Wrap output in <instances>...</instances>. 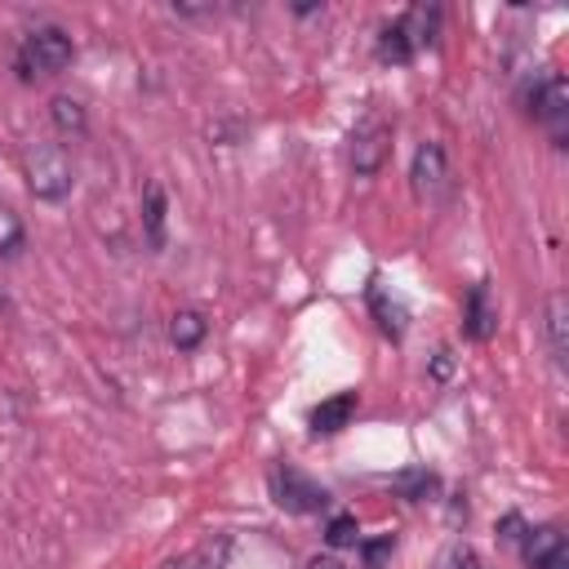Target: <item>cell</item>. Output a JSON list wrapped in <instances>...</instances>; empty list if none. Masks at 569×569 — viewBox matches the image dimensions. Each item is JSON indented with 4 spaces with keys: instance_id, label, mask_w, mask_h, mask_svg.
<instances>
[{
    "instance_id": "6da1fadb",
    "label": "cell",
    "mask_w": 569,
    "mask_h": 569,
    "mask_svg": "<svg viewBox=\"0 0 569 569\" xmlns=\"http://www.w3.org/2000/svg\"><path fill=\"white\" fill-rule=\"evenodd\" d=\"M72 59H76L72 32L59 28V23H41V28H32L23 37V45L14 54V68H19L23 81H32V76H59V72H68Z\"/></svg>"
},
{
    "instance_id": "7a4b0ae2",
    "label": "cell",
    "mask_w": 569,
    "mask_h": 569,
    "mask_svg": "<svg viewBox=\"0 0 569 569\" xmlns=\"http://www.w3.org/2000/svg\"><path fill=\"white\" fill-rule=\"evenodd\" d=\"M23 174H28V192H32L37 200H45V205L68 200L72 187H76V165H72V156H68L59 143H37V147H28Z\"/></svg>"
},
{
    "instance_id": "3957f363",
    "label": "cell",
    "mask_w": 569,
    "mask_h": 569,
    "mask_svg": "<svg viewBox=\"0 0 569 569\" xmlns=\"http://www.w3.org/2000/svg\"><path fill=\"white\" fill-rule=\"evenodd\" d=\"M520 107H525V116H534L551 134L556 147H565V125H569V85H565V76L542 72V76L525 81Z\"/></svg>"
},
{
    "instance_id": "277c9868",
    "label": "cell",
    "mask_w": 569,
    "mask_h": 569,
    "mask_svg": "<svg viewBox=\"0 0 569 569\" xmlns=\"http://www.w3.org/2000/svg\"><path fill=\"white\" fill-rule=\"evenodd\" d=\"M271 498L284 507V511H294V516H317V511H325L330 507V489L325 485H317L312 476H303L299 467H271Z\"/></svg>"
},
{
    "instance_id": "5b68a950",
    "label": "cell",
    "mask_w": 569,
    "mask_h": 569,
    "mask_svg": "<svg viewBox=\"0 0 569 569\" xmlns=\"http://www.w3.org/2000/svg\"><path fill=\"white\" fill-rule=\"evenodd\" d=\"M392 156V125L379 116V112H365V121L352 130V147H348V161H352V174L356 178H374Z\"/></svg>"
},
{
    "instance_id": "8992f818",
    "label": "cell",
    "mask_w": 569,
    "mask_h": 569,
    "mask_svg": "<svg viewBox=\"0 0 569 569\" xmlns=\"http://www.w3.org/2000/svg\"><path fill=\"white\" fill-rule=\"evenodd\" d=\"M410 183H414V196L418 200H441L449 192V156H445V143L427 138V143L414 147Z\"/></svg>"
},
{
    "instance_id": "52a82bcc",
    "label": "cell",
    "mask_w": 569,
    "mask_h": 569,
    "mask_svg": "<svg viewBox=\"0 0 569 569\" xmlns=\"http://www.w3.org/2000/svg\"><path fill=\"white\" fill-rule=\"evenodd\" d=\"M516 547L529 569H569V542H565L560 525H529Z\"/></svg>"
},
{
    "instance_id": "ba28073f",
    "label": "cell",
    "mask_w": 569,
    "mask_h": 569,
    "mask_svg": "<svg viewBox=\"0 0 569 569\" xmlns=\"http://www.w3.org/2000/svg\"><path fill=\"white\" fill-rule=\"evenodd\" d=\"M494 330H498V303H494V294H489V284L476 280L472 290H467V303H463V334H467L472 343H489Z\"/></svg>"
},
{
    "instance_id": "9c48e42d",
    "label": "cell",
    "mask_w": 569,
    "mask_h": 569,
    "mask_svg": "<svg viewBox=\"0 0 569 569\" xmlns=\"http://www.w3.org/2000/svg\"><path fill=\"white\" fill-rule=\"evenodd\" d=\"M370 312H374L379 330H383L392 343H401V339H405V330H410V308L387 290V284H383L379 276L370 280Z\"/></svg>"
},
{
    "instance_id": "30bf717a",
    "label": "cell",
    "mask_w": 569,
    "mask_h": 569,
    "mask_svg": "<svg viewBox=\"0 0 569 569\" xmlns=\"http://www.w3.org/2000/svg\"><path fill=\"white\" fill-rule=\"evenodd\" d=\"M356 410H361V396H356V392H339V396L321 401V405L308 414V427H312V436H339V432L356 418Z\"/></svg>"
},
{
    "instance_id": "8fae6325",
    "label": "cell",
    "mask_w": 569,
    "mask_h": 569,
    "mask_svg": "<svg viewBox=\"0 0 569 569\" xmlns=\"http://www.w3.org/2000/svg\"><path fill=\"white\" fill-rule=\"evenodd\" d=\"M542 330H547L551 361L565 370V361H569V299L565 294H547V303H542Z\"/></svg>"
},
{
    "instance_id": "7c38bea8",
    "label": "cell",
    "mask_w": 569,
    "mask_h": 569,
    "mask_svg": "<svg viewBox=\"0 0 569 569\" xmlns=\"http://www.w3.org/2000/svg\"><path fill=\"white\" fill-rule=\"evenodd\" d=\"M165 218H169V200H165V187L161 183H147L143 187V240L152 254L165 249Z\"/></svg>"
},
{
    "instance_id": "4fadbf2b",
    "label": "cell",
    "mask_w": 569,
    "mask_h": 569,
    "mask_svg": "<svg viewBox=\"0 0 569 569\" xmlns=\"http://www.w3.org/2000/svg\"><path fill=\"white\" fill-rule=\"evenodd\" d=\"M50 121H54V130H59L63 138H85V134H90V112H85V103L72 99V94H54V99H50Z\"/></svg>"
},
{
    "instance_id": "5bb4252c",
    "label": "cell",
    "mask_w": 569,
    "mask_h": 569,
    "mask_svg": "<svg viewBox=\"0 0 569 569\" xmlns=\"http://www.w3.org/2000/svg\"><path fill=\"white\" fill-rule=\"evenodd\" d=\"M401 28H405V37L414 41V50L436 45V37H441V6H410V10L401 14Z\"/></svg>"
},
{
    "instance_id": "9a60e30c",
    "label": "cell",
    "mask_w": 569,
    "mask_h": 569,
    "mask_svg": "<svg viewBox=\"0 0 569 569\" xmlns=\"http://www.w3.org/2000/svg\"><path fill=\"white\" fill-rule=\"evenodd\" d=\"M374 54H379V63H387V68H410L418 50H414V41L405 37L401 19H392V23L379 32V41H374Z\"/></svg>"
},
{
    "instance_id": "2e32d148",
    "label": "cell",
    "mask_w": 569,
    "mask_h": 569,
    "mask_svg": "<svg viewBox=\"0 0 569 569\" xmlns=\"http://www.w3.org/2000/svg\"><path fill=\"white\" fill-rule=\"evenodd\" d=\"M205 339H209V321H205L196 308H178V312L169 317V343H174L178 352H196Z\"/></svg>"
},
{
    "instance_id": "e0dca14e",
    "label": "cell",
    "mask_w": 569,
    "mask_h": 569,
    "mask_svg": "<svg viewBox=\"0 0 569 569\" xmlns=\"http://www.w3.org/2000/svg\"><path fill=\"white\" fill-rule=\"evenodd\" d=\"M392 489H396L401 498H410V503H432V498L441 494V480H436V472H427V467H410V472L392 476Z\"/></svg>"
},
{
    "instance_id": "ac0fdd59",
    "label": "cell",
    "mask_w": 569,
    "mask_h": 569,
    "mask_svg": "<svg viewBox=\"0 0 569 569\" xmlns=\"http://www.w3.org/2000/svg\"><path fill=\"white\" fill-rule=\"evenodd\" d=\"M28 249V227L23 218L10 209V205H0V258H19Z\"/></svg>"
},
{
    "instance_id": "d6986e66",
    "label": "cell",
    "mask_w": 569,
    "mask_h": 569,
    "mask_svg": "<svg viewBox=\"0 0 569 569\" xmlns=\"http://www.w3.org/2000/svg\"><path fill=\"white\" fill-rule=\"evenodd\" d=\"M356 542H361V525H356L352 511H343V516H334V520L325 525V547L343 551V547H356Z\"/></svg>"
},
{
    "instance_id": "ffe728a7",
    "label": "cell",
    "mask_w": 569,
    "mask_h": 569,
    "mask_svg": "<svg viewBox=\"0 0 569 569\" xmlns=\"http://www.w3.org/2000/svg\"><path fill=\"white\" fill-rule=\"evenodd\" d=\"M436 569H480V556H476V547H467V542H449V547L441 551Z\"/></svg>"
},
{
    "instance_id": "44dd1931",
    "label": "cell",
    "mask_w": 569,
    "mask_h": 569,
    "mask_svg": "<svg viewBox=\"0 0 569 569\" xmlns=\"http://www.w3.org/2000/svg\"><path fill=\"white\" fill-rule=\"evenodd\" d=\"M396 551V534H383V538H370V542H361V560H365V569H383V560Z\"/></svg>"
},
{
    "instance_id": "7402d4cb",
    "label": "cell",
    "mask_w": 569,
    "mask_h": 569,
    "mask_svg": "<svg viewBox=\"0 0 569 569\" xmlns=\"http://www.w3.org/2000/svg\"><path fill=\"white\" fill-rule=\"evenodd\" d=\"M427 374H432V383H449V374H454V352H449V348H441V352L432 356Z\"/></svg>"
},
{
    "instance_id": "603a6c76",
    "label": "cell",
    "mask_w": 569,
    "mask_h": 569,
    "mask_svg": "<svg viewBox=\"0 0 569 569\" xmlns=\"http://www.w3.org/2000/svg\"><path fill=\"white\" fill-rule=\"evenodd\" d=\"M525 529H529V525H525V516H520V511H507V516L498 520V538H503V542H520V534H525Z\"/></svg>"
},
{
    "instance_id": "cb8c5ba5",
    "label": "cell",
    "mask_w": 569,
    "mask_h": 569,
    "mask_svg": "<svg viewBox=\"0 0 569 569\" xmlns=\"http://www.w3.org/2000/svg\"><path fill=\"white\" fill-rule=\"evenodd\" d=\"M178 19H214L218 14V6H187V0H174V6H169Z\"/></svg>"
},
{
    "instance_id": "d4e9b609",
    "label": "cell",
    "mask_w": 569,
    "mask_h": 569,
    "mask_svg": "<svg viewBox=\"0 0 569 569\" xmlns=\"http://www.w3.org/2000/svg\"><path fill=\"white\" fill-rule=\"evenodd\" d=\"M308 569H348L343 560H334V556H312L308 560Z\"/></svg>"
},
{
    "instance_id": "484cf974",
    "label": "cell",
    "mask_w": 569,
    "mask_h": 569,
    "mask_svg": "<svg viewBox=\"0 0 569 569\" xmlns=\"http://www.w3.org/2000/svg\"><path fill=\"white\" fill-rule=\"evenodd\" d=\"M321 10H325L321 0H303V6H294V14H299V19H312V14H321Z\"/></svg>"
},
{
    "instance_id": "4316f807",
    "label": "cell",
    "mask_w": 569,
    "mask_h": 569,
    "mask_svg": "<svg viewBox=\"0 0 569 569\" xmlns=\"http://www.w3.org/2000/svg\"><path fill=\"white\" fill-rule=\"evenodd\" d=\"M6 308H10V299H6V294H0V312H6Z\"/></svg>"
}]
</instances>
